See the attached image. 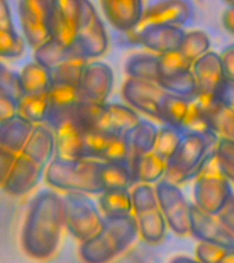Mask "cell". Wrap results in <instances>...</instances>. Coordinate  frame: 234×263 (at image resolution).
Returning a JSON list of instances; mask_svg holds the SVG:
<instances>
[{"label":"cell","instance_id":"cell-1","mask_svg":"<svg viewBox=\"0 0 234 263\" xmlns=\"http://www.w3.org/2000/svg\"><path fill=\"white\" fill-rule=\"evenodd\" d=\"M63 228L62 197L53 191H41L29 205L21 232V247L29 258L48 260L59 248Z\"/></svg>","mask_w":234,"mask_h":263},{"label":"cell","instance_id":"cell-2","mask_svg":"<svg viewBox=\"0 0 234 263\" xmlns=\"http://www.w3.org/2000/svg\"><path fill=\"white\" fill-rule=\"evenodd\" d=\"M139 228L134 215L104 218L100 232L80 246L84 263H110L135 241Z\"/></svg>","mask_w":234,"mask_h":263},{"label":"cell","instance_id":"cell-3","mask_svg":"<svg viewBox=\"0 0 234 263\" xmlns=\"http://www.w3.org/2000/svg\"><path fill=\"white\" fill-rule=\"evenodd\" d=\"M218 137L213 132L184 133L180 147L167 162L164 180L176 185H182L196 178L209 160L215 158Z\"/></svg>","mask_w":234,"mask_h":263},{"label":"cell","instance_id":"cell-4","mask_svg":"<svg viewBox=\"0 0 234 263\" xmlns=\"http://www.w3.org/2000/svg\"><path fill=\"white\" fill-rule=\"evenodd\" d=\"M45 181L66 193L102 195V162L55 156L45 168Z\"/></svg>","mask_w":234,"mask_h":263},{"label":"cell","instance_id":"cell-5","mask_svg":"<svg viewBox=\"0 0 234 263\" xmlns=\"http://www.w3.org/2000/svg\"><path fill=\"white\" fill-rule=\"evenodd\" d=\"M63 201L65 228L80 242L88 241L100 232L104 217L92 199L84 193H66Z\"/></svg>","mask_w":234,"mask_h":263},{"label":"cell","instance_id":"cell-6","mask_svg":"<svg viewBox=\"0 0 234 263\" xmlns=\"http://www.w3.org/2000/svg\"><path fill=\"white\" fill-rule=\"evenodd\" d=\"M233 195L231 182L222 173L213 158L196 177L193 186V204L205 213L217 215Z\"/></svg>","mask_w":234,"mask_h":263},{"label":"cell","instance_id":"cell-7","mask_svg":"<svg viewBox=\"0 0 234 263\" xmlns=\"http://www.w3.org/2000/svg\"><path fill=\"white\" fill-rule=\"evenodd\" d=\"M80 28L73 47L81 58L90 62L106 53L108 48V34L93 3L88 0H80Z\"/></svg>","mask_w":234,"mask_h":263},{"label":"cell","instance_id":"cell-8","mask_svg":"<svg viewBox=\"0 0 234 263\" xmlns=\"http://www.w3.org/2000/svg\"><path fill=\"white\" fill-rule=\"evenodd\" d=\"M51 4L52 0H22L18 3L25 41L34 49L51 39Z\"/></svg>","mask_w":234,"mask_h":263},{"label":"cell","instance_id":"cell-9","mask_svg":"<svg viewBox=\"0 0 234 263\" xmlns=\"http://www.w3.org/2000/svg\"><path fill=\"white\" fill-rule=\"evenodd\" d=\"M156 196L167 226L178 236L189 234V203L178 185L166 180L159 181L155 186Z\"/></svg>","mask_w":234,"mask_h":263},{"label":"cell","instance_id":"cell-10","mask_svg":"<svg viewBox=\"0 0 234 263\" xmlns=\"http://www.w3.org/2000/svg\"><path fill=\"white\" fill-rule=\"evenodd\" d=\"M80 14V0H52L49 16L51 39L62 47H71L77 39Z\"/></svg>","mask_w":234,"mask_h":263},{"label":"cell","instance_id":"cell-11","mask_svg":"<svg viewBox=\"0 0 234 263\" xmlns=\"http://www.w3.org/2000/svg\"><path fill=\"white\" fill-rule=\"evenodd\" d=\"M114 88V71L104 62L86 63L78 84V96L82 102L104 104Z\"/></svg>","mask_w":234,"mask_h":263},{"label":"cell","instance_id":"cell-12","mask_svg":"<svg viewBox=\"0 0 234 263\" xmlns=\"http://www.w3.org/2000/svg\"><path fill=\"white\" fill-rule=\"evenodd\" d=\"M192 73L194 76L197 89L194 99L204 106H209L215 102V96L225 80L219 53L209 51L203 55L192 65Z\"/></svg>","mask_w":234,"mask_h":263},{"label":"cell","instance_id":"cell-13","mask_svg":"<svg viewBox=\"0 0 234 263\" xmlns=\"http://www.w3.org/2000/svg\"><path fill=\"white\" fill-rule=\"evenodd\" d=\"M189 234L199 242H211L227 250L234 248V236L225 229L217 215L205 213L193 203L189 205Z\"/></svg>","mask_w":234,"mask_h":263},{"label":"cell","instance_id":"cell-14","mask_svg":"<svg viewBox=\"0 0 234 263\" xmlns=\"http://www.w3.org/2000/svg\"><path fill=\"white\" fill-rule=\"evenodd\" d=\"M167 93L153 82L127 78L123 82L122 96L130 108L159 121V106Z\"/></svg>","mask_w":234,"mask_h":263},{"label":"cell","instance_id":"cell-15","mask_svg":"<svg viewBox=\"0 0 234 263\" xmlns=\"http://www.w3.org/2000/svg\"><path fill=\"white\" fill-rule=\"evenodd\" d=\"M193 18L192 4L185 0H159L144 6L139 29L148 25H171L180 26L189 24Z\"/></svg>","mask_w":234,"mask_h":263},{"label":"cell","instance_id":"cell-16","mask_svg":"<svg viewBox=\"0 0 234 263\" xmlns=\"http://www.w3.org/2000/svg\"><path fill=\"white\" fill-rule=\"evenodd\" d=\"M45 168L47 167L21 152L4 182L3 189L11 196H25L32 192L33 188L40 182Z\"/></svg>","mask_w":234,"mask_h":263},{"label":"cell","instance_id":"cell-17","mask_svg":"<svg viewBox=\"0 0 234 263\" xmlns=\"http://www.w3.org/2000/svg\"><path fill=\"white\" fill-rule=\"evenodd\" d=\"M184 36V29L171 25H148L137 32L140 44H143L155 55L178 51Z\"/></svg>","mask_w":234,"mask_h":263},{"label":"cell","instance_id":"cell-18","mask_svg":"<svg viewBox=\"0 0 234 263\" xmlns=\"http://www.w3.org/2000/svg\"><path fill=\"white\" fill-rule=\"evenodd\" d=\"M139 114L133 108L119 103H104L99 114L94 130L108 135L125 136L140 122Z\"/></svg>","mask_w":234,"mask_h":263},{"label":"cell","instance_id":"cell-19","mask_svg":"<svg viewBox=\"0 0 234 263\" xmlns=\"http://www.w3.org/2000/svg\"><path fill=\"white\" fill-rule=\"evenodd\" d=\"M80 102L77 88L66 85H51L48 92V110L44 125L53 130L69 121Z\"/></svg>","mask_w":234,"mask_h":263},{"label":"cell","instance_id":"cell-20","mask_svg":"<svg viewBox=\"0 0 234 263\" xmlns=\"http://www.w3.org/2000/svg\"><path fill=\"white\" fill-rule=\"evenodd\" d=\"M107 21L119 32H131L139 28L144 12L140 0H104L100 3Z\"/></svg>","mask_w":234,"mask_h":263},{"label":"cell","instance_id":"cell-21","mask_svg":"<svg viewBox=\"0 0 234 263\" xmlns=\"http://www.w3.org/2000/svg\"><path fill=\"white\" fill-rule=\"evenodd\" d=\"M32 122L15 114L0 121V147L20 155L33 132Z\"/></svg>","mask_w":234,"mask_h":263},{"label":"cell","instance_id":"cell-22","mask_svg":"<svg viewBox=\"0 0 234 263\" xmlns=\"http://www.w3.org/2000/svg\"><path fill=\"white\" fill-rule=\"evenodd\" d=\"M55 151L57 156L67 159H81L82 143L85 130L73 118L66 121L53 130Z\"/></svg>","mask_w":234,"mask_h":263},{"label":"cell","instance_id":"cell-23","mask_svg":"<svg viewBox=\"0 0 234 263\" xmlns=\"http://www.w3.org/2000/svg\"><path fill=\"white\" fill-rule=\"evenodd\" d=\"M22 154L29 156L30 159H33L41 166L47 167L49 162L53 159V154H55L53 132L45 125H36L33 127L28 143L25 144Z\"/></svg>","mask_w":234,"mask_h":263},{"label":"cell","instance_id":"cell-24","mask_svg":"<svg viewBox=\"0 0 234 263\" xmlns=\"http://www.w3.org/2000/svg\"><path fill=\"white\" fill-rule=\"evenodd\" d=\"M158 129L159 127L151 121L141 119L133 129H130L125 135V139H126L129 149H130L133 163L137 158L153 151ZM131 167H133V164H131Z\"/></svg>","mask_w":234,"mask_h":263},{"label":"cell","instance_id":"cell-25","mask_svg":"<svg viewBox=\"0 0 234 263\" xmlns=\"http://www.w3.org/2000/svg\"><path fill=\"white\" fill-rule=\"evenodd\" d=\"M22 95H45L52 85L51 71L36 61L29 62L20 73Z\"/></svg>","mask_w":234,"mask_h":263},{"label":"cell","instance_id":"cell-26","mask_svg":"<svg viewBox=\"0 0 234 263\" xmlns=\"http://www.w3.org/2000/svg\"><path fill=\"white\" fill-rule=\"evenodd\" d=\"M166 170L167 162L159 158L155 152L140 156L133 163L135 184H158L159 181L164 180Z\"/></svg>","mask_w":234,"mask_h":263},{"label":"cell","instance_id":"cell-27","mask_svg":"<svg viewBox=\"0 0 234 263\" xmlns=\"http://www.w3.org/2000/svg\"><path fill=\"white\" fill-rule=\"evenodd\" d=\"M74 59L85 61L84 58H81V55L78 53V51L74 48L73 45L66 48V47H62V45L57 44L56 41H53L52 39H49L45 44L40 45L38 48L34 49V61L44 66V67H47L48 70H53L57 66H61L62 63L74 61Z\"/></svg>","mask_w":234,"mask_h":263},{"label":"cell","instance_id":"cell-28","mask_svg":"<svg viewBox=\"0 0 234 263\" xmlns=\"http://www.w3.org/2000/svg\"><path fill=\"white\" fill-rule=\"evenodd\" d=\"M102 184L106 191H130L135 185L133 170L123 162H102Z\"/></svg>","mask_w":234,"mask_h":263},{"label":"cell","instance_id":"cell-29","mask_svg":"<svg viewBox=\"0 0 234 263\" xmlns=\"http://www.w3.org/2000/svg\"><path fill=\"white\" fill-rule=\"evenodd\" d=\"M190 100L192 99L181 98L177 95H164L159 106V122L181 130L188 114Z\"/></svg>","mask_w":234,"mask_h":263},{"label":"cell","instance_id":"cell-30","mask_svg":"<svg viewBox=\"0 0 234 263\" xmlns=\"http://www.w3.org/2000/svg\"><path fill=\"white\" fill-rule=\"evenodd\" d=\"M127 78L144 80L156 84L158 81V55L151 52L133 53L125 62Z\"/></svg>","mask_w":234,"mask_h":263},{"label":"cell","instance_id":"cell-31","mask_svg":"<svg viewBox=\"0 0 234 263\" xmlns=\"http://www.w3.org/2000/svg\"><path fill=\"white\" fill-rule=\"evenodd\" d=\"M139 234L148 244H158L163 241L167 230V223L164 221L160 209L147 211V213L135 215Z\"/></svg>","mask_w":234,"mask_h":263},{"label":"cell","instance_id":"cell-32","mask_svg":"<svg viewBox=\"0 0 234 263\" xmlns=\"http://www.w3.org/2000/svg\"><path fill=\"white\" fill-rule=\"evenodd\" d=\"M99 204L104 214V218L126 217L133 213L130 191L125 189L103 192L99 199Z\"/></svg>","mask_w":234,"mask_h":263},{"label":"cell","instance_id":"cell-33","mask_svg":"<svg viewBox=\"0 0 234 263\" xmlns=\"http://www.w3.org/2000/svg\"><path fill=\"white\" fill-rule=\"evenodd\" d=\"M48 110V93L45 95H22L16 103V114L29 122L44 125Z\"/></svg>","mask_w":234,"mask_h":263},{"label":"cell","instance_id":"cell-34","mask_svg":"<svg viewBox=\"0 0 234 263\" xmlns=\"http://www.w3.org/2000/svg\"><path fill=\"white\" fill-rule=\"evenodd\" d=\"M207 108L211 132L219 139L234 141V110H230L217 102L211 103Z\"/></svg>","mask_w":234,"mask_h":263},{"label":"cell","instance_id":"cell-35","mask_svg":"<svg viewBox=\"0 0 234 263\" xmlns=\"http://www.w3.org/2000/svg\"><path fill=\"white\" fill-rule=\"evenodd\" d=\"M189 71H192V63L186 61L184 55H181L180 51L158 55V81H156V85H160L162 82L184 76Z\"/></svg>","mask_w":234,"mask_h":263},{"label":"cell","instance_id":"cell-36","mask_svg":"<svg viewBox=\"0 0 234 263\" xmlns=\"http://www.w3.org/2000/svg\"><path fill=\"white\" fill-rule=\"evenodd\" d=\"M209 48H211V40L204 30H190V32H185L184 40L181 43L178 51L181 55H184L186 61L193 65L197 59L209 52Z\"/></svg>","mask_w":234,"mask_h":263},{"label":"cell","instance_id":"cell-37","mask_svg":"<svg viewBox=\"0 0 234 263\" xmlns=\"http://www.w3.org/2000/svg\"><path fill=\"white\" fill-rule=\"evenodd\" d=\"M182 137H184V133L181 130H178L176 127L163 125V126L158 129L155 147H153L152 152H155L159 158L168 162L174 156L178 147H180Z\"/></svg>","mask_w":234,"mask_h":263},{"label":"cell","instance_id":"cell-38","mask_svg":"<svg viewBox=\"0 0 234 263\" xmlns=\"http://www.w3.org/2000/svg\"><path fill=\"white\" fill-rule=\"evenodd\" d=\"M88 62L82 59H74L66 63H62L51 71V78H52V85H66L78 88L80 80H81L82 71L85 69Z\"/></svg>","mask_w":234,"mask_h":263},{"label":"cell","instance_id":"cell-39","mask_svg":"<svg viewBox=\"0 0 234 263\" xmlns=\"http://www.w3.org/2000/svg\"><path fill=\"white\" fill-rule=\"evenodd\" d=\"M209 130L211 129H209L208 108L197 99H192L181 132L182 133H203V132Z\"/></svg>","mask_w":234,"mask_h":263},{"label":"cell","instance_id":"cell-40","mask_svg":"<svg viewBox=\"0 0 234 263\" xmlns=\"http://www.w3.org/2000/svg\"><path fill=\"white\" fill-rule=\"evenodd\" d=\"M133 215L159 209V201L156 196L155 186L148 184H135L130 191Z\"/></svg>","mask_w":234,"mask_h":263},{"label":"cell","instance_id":"cell-41","mask_svg":"<svg viewBox=\"0 0 234 263\" xmlns=\"http://www.w3.org/2000/svg\"><path fill=\"white\" fill-rule=\"evenodd\" d=\"M25 52V40L15 30H0V58L16 59Z\"/></svg>","mask_w":234,"mask_h":263},{"label":"cell","instance_id":"cell-42","mask_svg":"<svg viewBox=\"0 0 234 263\" xmlns=\"http://www.w3.org/2000/svg\"><path fill=\"white\" fill-rule=\"evenodd\" d=\"M215 160L227 180L234 184V141L219 139L215 151Z\"/></svg>","mask_w":234,"mask_h":263},{"label":"cell","instance_id":"cell-43","mask_svg":"<svg viewBox=\"0 0 234 263\" xmlns=\"http://www.w3.org/2000/svg\"><path fill=\"white\" fill-rule=\"evenodd\" d=\"M0 85L15 99L16 103L22 96V89H21L20 82V73H16L14 70L8 69L7 66L3 65L0 62Z\"/></svg>","mask_w":234,"mask_h":263},{"label":"cell","instance_id":"cell-44","mask_svg":"<svg viewBox=\"0 0 234 263\" xmlns=\"http://www.w3.org/2000/svg\"><path fill=\"white\" fill-rule=\"evenodd\" d=\"M227 251V248L211 242H199L196 247V259L200 263H219Z\"/></svg>","mask_w":234,"mask_h":263},{"label":"cell","instance_id":"cell-45","mask_svg":"<svg viewBox=\"0 0 234 263\" xmlns=\"http://www.w3.org/2000/svg\"><path fill=\"white\" fill-rule=\"evenodd\" d=\"M215 102L227 107L230 110H234V81H230L227 78L223 80L215 96Z\"/></svg>","mask_w":234,"mask_h":263},{"label":"cell","instance_id":"cell-46","mask_svg":"<svg viewBox=\"0 0 234 263\" xmlns=\"http://www.w3.org/2000/svg\"><path fill=\"white\" fill-rule=\"evenodd\" d=\"M16 158H18L16 154L0 147V186L2 188H3L4 182L7 180L8 174L11 172L12 166L15 163Z\"/></svg>","mask_w":234,"mask_h":263},{"label":"cell","instance_id":"cell-47","mask_svg":"<svg viewBox=\"0 0 234 263\" xmlns=\"http://www.w3.org/2000/svg\"><path fill=\"white\" fill-rule=\"evenodd\" d=\"M16 114V100L0 85V121Z\"/></svg>","mask_w":234,"mask_h":263},{"label":"cell","instance_id":"cell-48","mask_svg":"<svg viewBox=\"0 0 234 263\" xmlns=\"http://www.w3.org/2000/svg\"><path fill=\"white\" fill-rule=\"evenodd\" d=\"M217 218L222 225L225 226V229L234 236V195L223 205V209L217 214Z\"/></svg>","mask_w":234,"mask_h":263},{"label":"cell","instance_id":"cell-49","mask_svg":"<svg viewBox=\"0 0 234 263\" xmlns=\"http://www.w3.org/2000/svg\"><path fill=\"white\" fill-rule=\"evenodd\" d=\"M219 58H221L222 70H223L225 78H227L230 81H234V44L226 47L219 53Z\"/></svg>","mask_w":234,"mask_h":263},{"label":"cell","instance_id":"cell-50","mask_svg":"<svg viewBox=\"0 0 234 263\" xmlns=\"http://www.w3.org/2000/svg\"><path fill=\"white\" fill-rule=\"evenodd\" d=\"M0 30H15L10 4L4 0H0Z\"/></svg>","mask_w":234,"mask_h":263},{"label":"cell","instance_id":"cell-51","mask_svg":"<svg viewBox=\"0 0 234 263\" xmlns=\"http://www.w3.org/2000/svg\"><path fill=\"white\" fill-rule=\"evenodd\" d=\"M222 25L223 28L234 36V3L226 8L222 15Z\"/></svg>","mask_w":234,"mask_h":263},{"label":"cell","instance_id":"cell-52","mask_svg":"<svg viewBox=\"0 0 234 263\" xmlns=\"http://www.w3.org/2000/svg\"><path fill=\"white\" fill-rule=\"evenodd\" d=\"M168 263H200L197 259H193L190 256H185V255H178L170 260Z\"/></svg>","mask_w":234,"mask_h":263},{"label":"cell","instance_id":"cell-53","mask_svg":"<svg viewBox=\"0 0 234 263\" xmlns=\"http://www.w3.org/2000/svg\"><path fill=\"white\" fill-rule=\"evenodd\" d=\"M219 263H234V248L227 251L225 256L219 260Z\"/></svg>","mask_w":234,"mask_h":263}]
</instances>
